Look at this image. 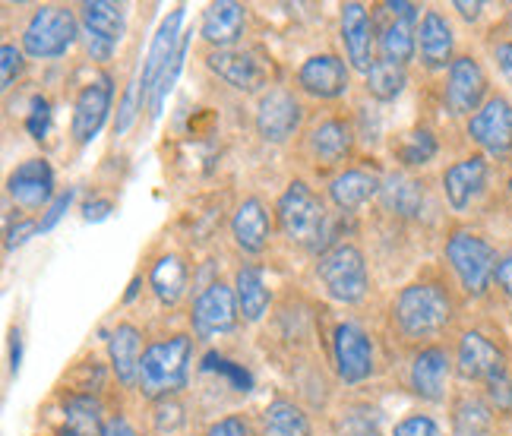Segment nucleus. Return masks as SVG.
Instances as JSON below:
<instances>
[{"label": "nucleus", "instance_id": "72a5a7b5", "mask_svg": "<svg viewBox=\"0 0 512 436\" xmlns=\"http://www.w3.org/2000/svg\"><path fill=\"white\" fill-rule=\"evenodd\" d=\"M490 424H494V414H490L487 402L468 395L452 411V436H487Z\"/></svg>", "mask_w": 512, "mask_h": 436}, {"label": "nucleus", "instance_id": "412c9836", "mask_svg": "<svg viewBox=\"0 0 512 436\" xmlns=\"http://www.w3.org/2000/svg\"><path fill=\"white\" fill-rule=\"evenodd\" d=\"M342 42H345L348 64L367 76L377 61H373V16L367 13L364 4L342 7Z\"/></svg>", "mask_w": 512, "mask_h": 436}, {"label": "nucleus", "instance_id": "a19ab883", "mask_svg": "<svg viewBox=\"0 0 512 436\" xmlns=\"http://www.w3.org/2000/svg\"><path fill=\"white\" fill-rule=\"evenodd\" d=\"M392 436H443V430H440L437 421L427 418V414H411V418L396 424Z\"/></svg>", "mask_w": 512, "mask_h": 436}, {"label": "nucleus", "instance_id": "c85d7f7f", "mask_svg": "<svg viewBox=\"0 0 512 436\" xmlns=\"http://www.w3.org/2000/svg\"><path fill=\"white\" fill-rule=\"evenodd\" d=\"M105 408L95 395H73L64 405V436H102Z\"/></svg>", "mask_w": 512, "mask_h": 436}, {"label": "nucleus", "instance_id": "cd10ccee", "mask_svg": "<svg viewBox=\"0 0 512 436\" xmlns=\"http://www.w3.org/2000/svg\"><path fill=\"white\" fill-rule=\"evenodd\" d=\"M234 294H238V307L247 323H260L272 304V294L263 282V272L250 263L241 266L238 275H234Z\"/></svg>", "mask_w": 512, "mask_h": 436}, {"label": "nucleus", "instance_id": "6ab92c4d", "mask_svg": "<svg viewBox=\"0 0 512 436\" xmlns=\"http://www.w3.org/2000/svg\"><path fill=\"white\" fill-rule=\"evenodd\" d=\"M484 187H487V158L484 155H468L462 162L449 165L443 174L446 203L456 212H465L484 193Z\"/></svg>", "mask_w": 512, "mask_h": 436}, {"label": "nucleus", "instance_id": "2eb2a0df", "mask_svg": "<svg viewBox=\"0 0 512 436\" xmlns=\"http://www.w3.org/2000/svg\"><path fill=\"white\" fill-rule=\"evenodd\" d=\"M206 67L225 79L231 89L238 92H260L266 86V67L263 61H256L253 51L244 48H219V51H209L206 54Z\"/></svg>", "mask_w": 512, "mask_h": 436}, {"label": "nucleus", "instance_id": "39448f33", "mask_svg": "<svg viewBox=\"0 0 512 436\" xmlns=\"http://www.w3.org/2000/svg\"><path fill=\"white\" fill-rule=\"evenodd\" d=\"M275 218H279V231L291 244L310 247L317 237H323L326 206L304 181H291L275 203Z\"/></svg>", "mask_w": 512, "mask_h": 436}, {"label": "nucleus", "instance_id": "f03ea898", "mask_svg": "<svg viewBox=\"0 0 512 436\" xmlns=\"http://www.w3.org/2000/svg\"><path fill=\"white\" fill-rule=\"evenodd\" d=\"M392 316L408 339H427L449 326L452 320V297L446 288L433 282H415L399 291L396 304H392Z\"/></svg>", "mask_w": 512, "mask_h": 436}, {"label": "nucleus", "instance_id": "393cba45", "mask_svg": "<svg viewBox=\"0 0 512 436\" xmlns=\"http://www.w3.org/2000/svg\"><path fill=\"white\" fill-rule=\"evenodd\" d=\"M380 190H383V181L373 171L345 168L329 181V200L342 212H358L373 196H380Z\"/></svg>", "mask_w": 512, "mask_h": 436}, {"label": "nucleus", "instance_id": "3c124183", "mask_svg": "<svg viewBox=\"0 0 512 436\" xmlns=\"http://www.w3.org/2000/svg\"><path fill=\"white\" fill-rule=\"evenodd\" d=\"M102 436H140V433H136V427H133L127 418H121V414H117V418H111V421L105 424Z\"/></svg>", "mask_w": 512, "mask_h": 436}, {"label": "nucleus", "instance_id": "bb28decb", "mask_svg": "<svg viewBox=\"0 0 512 436\" xmlns=\"http://www.w3.org/2000/svg\"><path fill=\"white\" fill-rule=\"evenodd\" d=\"M83 16V32L92 42H108V45H121V38L127 32V13L121 4H111V0H86L80 4Z\"/></svg>", "mask_w": 512, "mask_h": 436}, {"label": "nucleus", "instance_id": "ddd939ff", "mask_svg": "<svg viewBox=\"0 0 512 436\" xmlns=\"http://www.w3.org/2000/svg\"><path fill=\"white\" fill-rule=\"evenodd\" d=\"M332 358H336L339 380L354 386L373 373V342L358 323H342L332 335Z\"/></svg>", "mask_w": 512, "mask_h": 436}, {"label": "nucleus", "instance_id": "f257e3e1", "mask_svg": "<svg viewBox=\"0 0 512 436\" xmlns=\"http://www.w3.org/2000/svg\"><path fill=\"white\" fill-rule=\"evenodd\" d=\"M193 361L190 335H171V339L152 342L143 354L140 367V392L146 399H171L187 386V370Z\"/></svg>", "mask_w": 512, "mask_h": 436}, {"label": "nucleus", "instance_id": "a18cd8bd", "mask_svg": "<svg viewBox=\"0 0 512 436\" xmlns=\"http://www.w3.org/2000/svg\"><path fill=\"white\" fill-rule=\"evenodd\" d=\"M487 389H490V399H494L497 408L512 411V380H509V373L506 376H497V380H490Z\"/></svg>", "mask_w": 512, "mask_h": 436}, {"label": "nucleus", "instance_id": "4468645a", "mask_svg": "<svg viewBox=\"0 0 512 436\" xmlns=\"http://www.w3.org/2000/svg\"><path fill=\"white\" fill-rule=\"evenodd\" d=\"M351 86V76L342 57L336 54H313L298 67V89L320 102H336Z\"/></svg>", "mask_w": 512, "mask_h": 436}, {"label": "nucleus", "instance_id": "4d7b16f0", "mask_svg": "<svg viewBox=\"0 0 512 436\" xmlns=\"http://www.w3.org/2000/svg\"><path fill=\"white\" fill-rule=\"evenodd\" d=\"M364 436H380V433H364Z\"/></svg>", "mask_w": 512, "mask_h": 436}, {"label": "nucleus", "instance_id": "1a4fd4ad", "mask_svg": "<svg viewBox=\"0 0 512 436\" xmlns=\"http://www.w3.org/2000/svg\"><path fill=\"white\" fill-rule=\"evenodd\" d=\"M111 102H114V79L108 73H98L80 89V95H76V102H73V124H70L76 143L89 146L95 136L102 133Z\"/></svg>", "mask_w": 512, "mask_h": 436}, {"label": "nucleus", "instance_id": "2f4dec72", "mask_svg": "<svg viewBox=\"0 0 512 436\" xmlns=\"http://www.w3.org/2000/svg\"><path fill=\"white\" fill-rule=\"evenodd\" d=\"M263 436H313V433L301 405H294L288 399H275L263 411Z\"/></svg>", "mask_w": 512, "mask_h": 436}, {"label": "nucleus", "instance_id": "9d476101", "mask_svg": "<svg viewBox=\"0 0 512 436\" xmlns=\"http://www.w3.org/2000/svg\"><path fill=\"white\" fill-rule=\"evenodd\" d=\"M184 16H187L184 7L171 10V16L162 19L159 32L152 35L149 54H146V61H143V79H140L143 105H152V92H155V86H159V79L165 76V70L171 67V61L177 57V48H181V42H184V35H181Z\"/></svg>", "mask_w": 512, "mask_h": 436}, {"label": "nucleus", "instance_id": "603ef678", "mask_svg": "<svg viewBox=\"0 0 512 436\" xmlns=\"http://www.w3.org/2000/svg\"><path fill=\"white\" fill-rule=\"evenodd\" d=\"M19 364H23V335L19 329L10 332V373L16 376L19 373Z\"/></svg>", "mask_w": 512, "mask_h": 436}, {"label": "nucleus", "instance_id": "37998d69", "mask_svg": "<svg viewBox=\"0 0 512 436\" xmlns=\"http://www.w3.org/2000/svg\"><path fill=\"white\" fill-rule=\"evenodd\" d=\"M206 436H253V427H250L244 418H238V414H231V418L215 421V424L206 430Z\"/></svg>", "mask_w": 512, "mask_h": 436}, {"label": "nucleus", "instance_id": "8fccbe9b", "mask_svg": "<svg viewBox=\"0 0 512 436\" xmlns=\"http://www.w3.org/2000/svg\"><path fill=\"white\" fill-rule=\"evenodd\" d=\"M114 212V203L111 200H89L83 215H86V222H105V218Z\"/></svg>", "mask_w": 512, "mask_h": 436}, {"label": "nucleus", "instance_id": "49530a36", "mask_svg": "<svg viewBox=\"0 0 512 436\" xmlns=\"http://www.w3.org/2000/svg\"><path fill=\"white\" fill-rule=\"evenodd\" d=\"M386 10H389V16L392 19H402V23H411V26H415V23H421V7L418 4H408V0H389V4H383Z\"/></svg>", "mask_w": 512, "mask_h": 436}, {"label": "nucleus", "instance_id": "6e6552de", "mask_svg": "<svg viewBox=\"0 0 512 436\" xmlns=\"http://www.w3.org/2000/svg\"><path fill=\"white\" fill-rule=\"evenodd\" d=\"M238 316H241V307H238L234 288L225 282H212L196 294L190 323L200 339H215V335H225L238 326Z\"/></svg>", "mask_w": 512, "mask_h": 436}, {"label": "nucleus", "instance_id": "423d86ee", "mask_svg": "<svg viewBox=\"0 0 512 436\" xmlns=\"http://www.w3.org/2000/svg\"><path fill=\"white\" fill-rule=\"evenodd\" d=\"M446 260L471 297H481L490 288V282H494V275H497V263H500L497 250L490 247L481 234H471V231H452L449 234Z\"/></svg>", "mask_w": 512, "mask_h": 436}, {"label": "nucleus", "instance_id": "09e8293b", "mask_svg": "<svg viewBox=\"0 0 512 436\" xmlns=\"http://www.w3.org/2000/svg\"><path fill=\"white\" fill-rule=\"evenodd\" d=\"M494 61H497L503 79L512 86V42H497L494 45Z\"/></svg>", "mask_w": 512, "mask_h": 436}, {"label": "nucleus", "instance_id": "473e14b6", "mask_svg": "<svg viewBox=\"0 0 512 436\" xmlns=\"http://www.w3.org/2000/svg\"><path fill=\"white\" fill-rule=\"evenodd\" d=\"M149 285L162 304L174 307L187 288V266L177 260V256H162V260H155L149 269Z\"/></svg>", "mask_w": 512, "mask_h": 436}, {"label": "nucleus", "instance_id": "5fc2aeb1", "mask_svg": "<svg viewBox=\"0 0 512 436\" xmlns=\"http://www.w3.org/2000/svg\"><path fill=\"white\" fill-rule=\"evenodd\" d=\"M509 29H512V10H509Z\"/></svg>", "mask_w": 512, "mask_h": 436}, {"label": "nucleus", "instance_id": "4c0bfd02", "mask_svg": "<svg viewBox=\"0 0 512 436\" xmlns=\"http://www.w3.org/2000/svg\"><path fill=\"white\" fill-rule=\"evenodd\" d=\"M23 57H26V51L23 48H16L13 42H7L4 48H0V89H10L16 79H19V73H23Z\"/></svg>", "mask_w": 512, "mask_h": 436}, {"label": "nucleus", "instance_id": "e433bc0d", "mask_svg": "<svg viewBox=\"0 0 512 436\" xmlns=\"http://www.w3.org/2000/svg\"><path fill=\"white\" fill-rule=\"evenodd\" d=\"M136 111H143V95H140V79H130V86L121 98V105H117V124H114V133L124 136L133 121H136Z\"/></svg>", "mask_w": 512, "mask_h": 436}, {"label": "nucleus", "instance_id": "a211bd4d", "mask_svg": "<svg viewBox=\"0 0 512 436\" xmlns=\"http://www.w3.org/2000/svg\"><path fill=\"white\" fill-rule=\"evenodd\" d=\"M456 367H459V373L465 376V380H481V383H490V380H497V376H506L503 351L481 332H465L459 339Z\"/></svg>", "mask_w": 512, "mask_h": 436}, {"label": "nucleus", "instance_id": "4be33fe9", "mask_svg": "<svg viewBox=\"0 0 512 436\" xmlns=\"http://www.w3.org/2000/svg\"><path fill=\"white\" fill-rule=\"evenodd\" d=\"M351 146H354V130L345 117H323L307 133V152L313 155V162L323 165L345 162L351 155Z\"/></svg>", "mask_w": 512, "mask_h": 436}, {"label": "nucleus", "instance_id": "864d4df0", "mask_svg": "<svg viewBox=\"0 0 512 436\" xmlns=\"http://www.w3.org/2000/svg\"><path fill=\"white\" fill-rule=\"evenodd\" d=\"M459 10V16L462 19H468V23H475V19L481 16V10H484V4H465V0H456V4H452Z\"/></svg>", "mask_w": 512, "mask_h": 436}, {"label": "nucleus", "instance_id": "f8f14e48", "mask_svg": "<svg viewBox=\"0 0 512 436\" xmlns=\"http://www.w3.org/2000/svg\"><path fill=\"white\" fill-rule=\"evenodd\" d=\"M487 95V73L475 57H456L446 73V105L456 117H475Z\"/></svg>", "mask_w": 512, "mask_h": 436}, {"label": "nucleus", "instance_id": "aec40b11", "mask_svg": "<svg viewBox=\"0 0 512 436\" xmlns=\"http://www.w3.org/2000/svg\"><path fill=\"white\" fill-rule=\"evenodd\" d=\"M231 237L244 253L256 256L269 247L272 237V215L260 196H247V200L231 215Z\"/></svg>", "mask_w": 512, "mask_h": 436}, {"label": "nucleus", "instance_id": "79ce46f5", "mask_svg": "<svg viewBox=\"0 0 512 436\" xmlns=\"http://www.w3.org/2000/svg\"><path fill=\"white\" fill-rule=\"evenodd\" d=\"M181 424H184V408L174 399H162L159 405H155V427H159L162 433H171Z\"/></svg>", "mask_w": 512, "mask_h": 436}, {"label": "nucleus", "instance_id": "7c9ffc66", "mask_svg": "<svg viewBox=\"0 0 512 436\" xmlns=\"http://www.w3.org/2000/svg\"><path fill=\"white\" fill-rule=\"evenodd\" d=\"M380 61L392 64V67H402L408 61H415L418 54V32L411 23H402V19H392V23L380 32Z\"/></svg>", "mask_w": 512, "mask_h": 436}, {"label": "nucleus", "instance_id": "9b49d317", "mask_svg": "<svg viewBox=\"0 0 512 436\" xmlns=\"http://www.w3.org/2000/svg\"><path fill=\"white\" fill-rule=\"evenodd\" d=\"M468 136L487 155H509L512 152V102L503 95H490L475 117H468Z\"/></svg>", "mask_w": 512, "mask_h": 436}, {"label": "nucleus", "instance_id": "a878e982", "mask_svg": "<svg viewBox=\"0 0 512 436\" xmlns=\"http://www.w3.org/2000/svg\"><path fill=\"white\" fill-rule=\"evenodd\" d=\"M244 23H247V13L241 4H234V0H219V4H209L203 10L200 35L212 45V51L234 48V42H238L244 32Z\"/></svg>", "mask_w": 512, "mask_h": 436}, {"label": "nucleus", "instance_id": "0eeeda50", "mask_svg": "<svg viewBox=\"0 0 512 436\" xmlns=\"http://www.w3.org/2000/svg\"><path fill=\"white\" fill-rule=\"evenodd\" d=\"M301 121H304V105L298 102V95L282 86L263 92L260 105H256V114H253L256 133L275 146L288 143L291 136L301 130Z\"/></svg>", "mask_w": 512, "mask_h": 436}, {"label": "nucleus", "instance_id": "c9c22d12", "mask_svg": "<svg viewBox=\"0 0 512 436\" xmlns=\"http://www.w3.org/2000/svg\"><path fill=\"white\" fill-rule=\"evenodd\" d=\"M437 152H440L437 136H433L430 130H415L399 143V162L405 168H424L437 158Z\"/></svg>", "mask_w": 512, "mask_h": 436}, {"label": "nucleus", "instance_id": "f704fd0d", "mask_svg": "<svg viewBox=\"0 0 512 436\" xmlns=\"http://www.w3.org/2000/svg\"><path fill=\"white\" fill-rule=\"evenodd\" d=\"M405 83H408L405 70L392 67L386 61H377V64L370 67V73H367V92L373 98H380V102H392V98H399Z\"/></svg>", "mask_w": 512, "mask_h": 436}, {"label": "nucleus", "instance_id": "58836bf2", "mask_svg": "<svg viewBox=\"0 0 512 436\" xmlns=\"http://www.w3.org/2000/svg\"><path fill=\"white\" fill-rule=\"evenodd\" d=\"M26 130L32 140H45L48 130H51V105H48V98L42 95H35L32 98V108L26 114Z\"/></svg>", "mask_w": 512, "mask_h": 436}, {"label": "nucleus", "instance_id": "7ed1b4c3", "mask_svg": "<svg viewBox=\"0 0 512 436\" xmlns=\"http://www.w3.org/2000/svg\"><path fill=\"white\" fill-rule=\"evenodd\" d=\"M76 38H80L76 13L61 4H45V7H38L26 23L19 48H23L32 61H57V57H64L76 45Z\"/></svg>", "mask_w": 512, "mask_h": 436}, {"label": "nucleus", "instance_id": "c756f323", "mask_svg": "<svg viewBox=\"0 0 512 436\" xmlns=\"http://www.w3.org/2000/svg\"><path fill=\"white\" fill-rule=\"evenodd\" d=\"M383 206L402 218H415L424 206V184L408 174H389L383 181Z\"/></svg>", "mask_w": 512, "mask_h": 436}, {"label": "nucleus", "instance_id": "5701e85b", "mask_svg": "<svg viewBox=\"0 0 512 436\" xmlns=\"http://www.w3.org/2000/svg\"><path fill=\"white\" fill-rule=\"evenodd\" d=\"M452 51H456V35H452V26L446 23V16L437 10H427L424 19L418 23V54L421 64L427 70H443L452 67Z\"/></svg>", "mask_w": 512, "mask_h": 436}, {"label": "nucleus", "instance_id": "20e7f679", "mask_svg": "<svg viewBox=\"0 0 512 436\" xmlns=\"http://www.w3.org/2000/svg\"><path fill=\"white\" fill-rule=\"evenodd\" d=\"M317 279L323 282L332 301L339 304H361L370 291L367 260L354 244L329 247L317 263Z\"/></svg>", "mask_w": 512, "mask_h": 436}, {"label": "nucleus", "instance_id": "de8ad7c7", "mask_svg": "<svg viewBox=\"0 0 512 436\" xmlns=\"http://www.w3.org/2000/svg\"><path fill=\"white\" fill-rule=\"evenodd\" d=\"M494 282H497V288L509 297L512 301V250L503 256V260L497 263V275H494Z\"/></svg>", "mask_w": 512, "mask_h": 436}, {"label": "nucleus", "instance_id": "dca6fc26", "mask_svg": "<svg viewBox=\"0 0 512 436\" xmlns=\"http://www.w3.org/2000/svg\"><path fill=\"white\" fill-rule=\"evenodd\" d=\"M7 193L19 206L26 209H42L54 200V168L45 158H29V162L16 165L7 177Z\"/></svg>", "mask_w": 512, "mask_h": 436}, {"label": "nucleus", "instance_id": "f3484780", "mask_svg": "<svg viewBox=\"0 0 512 436\" xmlns=\"http://www.w3.org/2000/svg\"><path fill=\"white\" fill-rule=\"evenodd\" d=\"M449 373H452V361H449L446 348H440V345L421 348L415 354V361H411V373H408L411 392L424 402H443L446 386H449Z\"/></svg>", "mask_w": 512, "mask_h": 436}, {"label": "nucleus", "instance_id": "ea45409f", "mask_svg": "<svg viewBox=\"0 0 512 436\" xmlns=\"http://www.w3.org/2000/svg\"><path fill=\"white\" fill-rule=\"evenodd\" d=\"M73 200H76V190H73V187H67V190L57 193L54 200H51V206L45 209V215L38 218V231H42V234L54 231V225L67 215V209L73 206Z\"/></svg>", "mask_w": 512, "mask_h": 436}, {"label": "nucleus", "instance_id": "b1692460", "mask_svg": "<svg viewBox=\"0 0 512 436\" xmlns=\"http://www.w3.org/2000/svg\"><path fill=\"white\" fill-rule=\"evenodd\" d=\"M143 332L133 323H121L108 339V358H111V370L127 389L140 386V367H143Z\"/></svg>", "mask_w": 512, "mask_h": 436}, {"label": "nucleus", "instance_id": "c03bdc74", "mask_svg": "<svg viewBox=\"0 0 512 436\" xmlns=\"http://www.w3.org/2000/svg\"><path fill=\"white\" fill-rule=\"evenodd\" d=\"M38 234V222H29V218H19L16 225L7 228V250H16V247H23L29 244V237Z\"/></svg>", "mask_w": 512, "mask_h": 436}, {"label": "nucleus", "instance_id": "6e6d98bb", "mask_svg": "<svg viewBox=\"0 0 512 436\" xmlns=\"http://www.w3.org/2000/svg\"><path fill=\"white\" fill-rule=\"evenodd\" d=\"M509 196H512V177H509Z\"/></svg>", "mask_w": 512, "mask_h": 436}]
</instances>
